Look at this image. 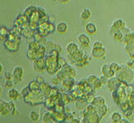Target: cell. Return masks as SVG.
I'll use <instances>...</instances> for the list:
<instances>
[{"mask_svg":"<svg viewBox=\"0 0 134 123\" xmlns=\"http://www.w3.org/2000/svg\"><path fill=\"white\" fill-rule=\"evenodd\" d=\"M118 123H130L129 121V120L128 119H125V118H122L121 119Z\"/></svg>","mask_w":134,"mask_h":123,"instance_id":"cell-20","label":"cell"},{"mask_svg":"<svg viewBox=\"0 0 134 123\" xmlns=\"http://www.w3.org/2000/svg\"><path fill=\"white\" fill-rule=\"evenodd\" d=\"M94 103L100 106L104 104V99L102 97H96L94 99Z\"/></svg>","mask_w":134,"mask_h":123,"instance_id":"cell-14","label":"cell"},{"mask_svg":"<svg viewBox=\"0 0 134 123\" xmlns=\"http://www.w3.org/2000/svg\"><path fill=\"white\" fill-rule=\"evenodd\" d=\"M91 17V11L88 8H84L81 12V19L83 20H88Z\"/></svg>","mask_w":134,"mask_h":123,"instance_id":"cell-10","label":"cell"},{"mask_svg":"<svg viewBox=\"0 0 134 123\" xmlns=\"http://www.w3.org/2000/svg\"><path fill=\"white\" fill-rule=\"evenodd\" d=\"M57 30L59 32V33H64L67 29H68V25L64 22H59L58 25H57V27H56Z\"/></svg>","mask_w":134,"mask_h":123,"instance_id":"cell-11","label":"cell"},{"mask_svg":"<svg viewBox=\"0 0 134 123\" xmlns=\"http://www.w3.org/2000/svg\"><path fill=\"white\" fill-rule=\"evenodd\" d=\"M126 66L127 67L130 68V69H133L134 68V60H129L127 62V63H126Z\"/></svg>","mask_w":134,"mask_h":123,"instance_id":"cell-19","label":"cell"},{"mask_svg":"<svg viewBox=\"0 0 134 123\" xmlns=\"http://www.w3.org/2000/svg\"><path fill=\"white\" fill-rule=\"evenodd\" d=\"M85 29H86L87 32L89 34H94L96 33V30H97L96 24L93 23V22H88V23H87V25L85 26Z\"/></svg>","mask_w":134,"mask_h":123,"instance_id":"cell-7","label":"cell"},{"mask_svg":"<svg viewBox=\"0 0 134 123\" xmlns=\"http://www.w3.org/2000/svg\"><path fill=\"white\" fill-rule=\"evenodd\" d=\"M102 84H101V82H100V80L98 79L96 82H95L93 84H92V87H93V88L95 89V90H98V89H100V88H101L102 87Z\"/></svg>","mask_w":134,"mask_h":123,"instance_id":"cell-16","label":"cell"},{"mask_svg":"<svg viewBox=\"0 0 134 123\" xmlns=\"http://www.w3.org/2000/svg\"><path fill=\"white\" fill-rule=\"evenodd\" d=\"M101 73H103L104 76H106L108 78H114L116 73L110 69L109 64H104L101 66Z\"/></svg>","mask_w":134,"mask_h":123,"instance_id":"cell-3","label":"cell"},{"mask_svg":"<svg viewBox=\"0 0 134 123\" xmlns=\"http://www.w3.org/2000/svg\"><path fill=\"white\" fill-rule=\"evenodd\" d=\"M104 47L103 46V43L100 41H96L94 43H93V48L94 49H97V48H102Z\"/></svg>","mask_w":134,"mask_h":123,"instance_id":"cell-18","label":"cell"},{"mask_svg":"<svg viewBox=\"0 0 134 123\" xmlns=\"http://www.w3.org/2000/svg\"><path fill=\"white\" fill-rule=\"evenodd\" d=\"M109 66H110V69L116 73H119L121 70V67L122 66H120L119 63H115V62H113L110 64H109Z\"/></svg>","mask_w":134,"mask_h":123,"instance_id":"cell-9","label":"cell"},{"mask_svg":"<svg viewBox=\"0 0 134 123\" xmlns=\"http://www.w3.org/2000/svg\"><path fill=\"white\" fill-rule=\"evenodd\" d=\"M113 39L116 40L117 42H123L124 40V34L121 30L113 31Z\"/></svg>","mask_w":134,"mask_h":123,"instance_id":"cell-8","label":"cell"},{"mask_svg":"<svg viewBox=\"0 0 134 123\" xmlns=\"http://www.w3.org/2000/svg\"><path fill=\"white\" fill-rule=\"evenodd\" d=\"M78 41L81 44V46L84 47H88L90 45V39L88 35L85 34H81L78 37Z\"/></svg>","mask_w":134,"mask_h":123,"instance_id":"cell-5","label":"cell"},{"mask_svg":"<svg viewBox=\"0 0 134 123\" xmlns=\"http://www.w3.org/2000/svg\"><path fill=\"white\" fill-rule=\"evenodd\" d=\"M111 28H112L113 31H115V30H121L122 31L124 29L126 28L125 22L121 19H117L113 21Z\"/></svg>","mask_w":134,"mask_h":123,"instance_id":"cell-2","label":"cell"},{"mask_svg":"<svg viewBox=\"0 0 134 123\" xmlns=\"http://www.w3.org/2000/svg\"><path fill=\"white\" fill-rule=\"evenodd\" d=\"M99 79V78L97 77L96 75H89L88 76V82H90L91 84H93L95 82H96L97 80Z\"/></svg>","mask_w":134,"mask_h":123,"instance_id":"cell-15","label":"cell"},{"mask_svg":"<svg viewBox=\"0 0 134 123\" xmlns=\"http://www.w3.org/2000/svg\"><path fill=\"white\" fill-rule=\"evenodd\" d=\"M106 54V49L102 47V48H97V49H94L92 48V54L94 58H101L103 56H104Z\"/></svg>","mask_w":134,"mask_h":123,"instance_id":"cell-6","label":"cell"},{"mask_svg":"<svg viewBox=\"0 0 134 123\" xmlns=\"http://www.w3.org/2000/svg\"><path fill=\"white\" fill-rule=\"evenodd\" d=\"M112 120L114 123H118L121 119H122V118H121V114L119 113V112H114L112 114Z\"/></svg>","mask_w":134,"mask_h":123,"instance_id":"cell-13","label":"cell"},{"mask_svg":"<svg viewBox=\"0 0 134 123\" xmlns=\"http://www.w3.org/2000/svg\"><path fill=\"white\" fill-rule=\"evenodd\" d=\"M117 73V78L121 82H131L134 79V71L127 66H122L120 71Z\"/></svg>","mask_w":134,"mask_h":123,"instance_id":"cell-1","label":"cell"},{"mask_svg":"<svg viewBox=\"0 0 134 123\" xmlns=\"http://www.w3.org/2000/svg\"><path fill=\"white\" fill-rule=\"evenodd\" d=\"M108 79L109 78H108L106 76H104V75H102V76H100V78H99V80H100V82H101V84L104 85H107V83H108Z\"/></svg>","mask_w":134,"mask_h":123,"instance_id":"cell-17","label":"cell"},{"mask_svg":"<svg viewBox=\"0 0 134 123\" xmlns=\"http://www.w3.org/2000/svg\"><path fill=\"white\" fill-rule=\"evenodd\" d=\"M120 84V81L117 78H112L108 79V82L107 83V87L111 90H114L119 87Z\"/></svg>","mask_w":134,"mask_h":123,"instance_id":"cell-4","label":"cell"},{"mask_svg":"<svg viewBox=\"0 0 134 123\" xmlns=\"http://www.w3.org/2000/svg\"><path fill=\"white\" fill-rule=\"evenodd\" d=\"M67 51H68V52L70 53H73V51L74 52L78 51V46L75 42H70L67 46Z\"/></svg>","mask_w":134,"mask_h":123,"instance_id":"cell-12","label":"cell"}]
</instances>
